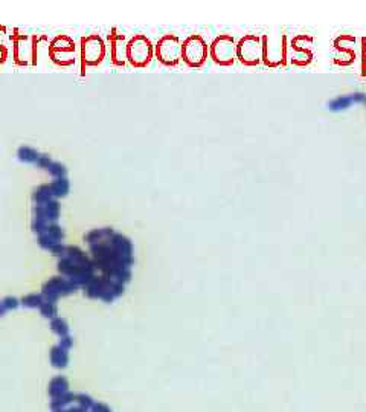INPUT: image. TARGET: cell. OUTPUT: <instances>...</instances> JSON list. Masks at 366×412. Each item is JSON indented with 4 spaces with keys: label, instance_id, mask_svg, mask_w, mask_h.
<instances>
[{
    "label": "cell",
    "instance_id": "ffe728a7",
    "mask_svg": "<svg viewBox=\"0 0 366 412\" xmlns=\"http://www.w3.org/2000/svg\"><path fill=\"white\" fill-rule=\"evenodd\" d=\"M32 200L36 202L37 205H44V203H47L50 200H55V199H54V195H52V191H50L49 185H41L34 191Z\"/></svg>",
    "mask_w": 366,
    "mask_h": 412
},
{
    "label": "cell",
    "instance_id": "52a82bcc",
    "mask_svg": "<svg viewBox=\"0 0 366 412\" xmlns=\"http://www.w3.org/2000/svg\"><path fill=\"white\" fill-rule=\"evenodd\" d=\"M106 57V45L99 35L93 34L81 39V60L82 67L98 66Z\"/></svg>",
    "mask_w": 366,
    "mask_h": 412
},
{
    "label": "cell",
    "instance_id": "8992f818",
    "mask_svg": "<svg viewBox=\"0 0 366 412\" xmlns=\"http://www.w3.org/2000/svg\"><path fill=\"white\" fill-rule=\"evenodd\" d=\"M156 57L165 66H176L182 60V43L176 35H165L156 45Z\"/></svg>",
    "mask_w": 366,
    "mask_h": 412
},
{
    "label": "cell",
    "instance_id": "f546056e",
    "mask_svg": "<svg viewBox=\"0 0 366 412\" xmlns=\"http://www.w3.org/2000/svg\"><path fill=\"white\" fill-rule=\"evenodd\" d=\"M5 35H6L5 28L0 26V47H3V39H5Z\"/></svg>",
    "mask_w": 366,
    "mask_h": 412
},
{
    "label": "cell",
    "instance_id": "9c48e42d",
    "mask_svg": "<svg viewBox=\"0 0 366 412\" xmlns=\"http://www.w3.org/2000/svg\"><path fill=\"white\" fill-rule=\"evenodd\" d=\"M263 61L270 66V67H276V66H284L285 64V35H283L281 43L276 42L273 43L269 35H264L263 37Z\"/></svg>",
    "mask_w": 366,
    "mask_h": 412
},
{
    "label": "cell",
    "instance_id": "7402d4cb",
    "mask_svg": "<svg viewBox=\"0 0 366 412\" xmlns=\"http://www.w3.org/2000/svg\"><path fill=\"white\" fill-rule=\"evenodd\" d=\"M39 156H40V153L31 147H20L19 151H17V157H19V160L23 164H36Z\"/></svg>",
    "mask_w": 366,
    "mask_h": 412
},
{
    "label": "cell",
    "instance_id": "2e32d148",
    "mask_svg": "<svg viewBox=\"0 0 366 412\" xmlns=\"http://www.w3.org/2000/svg\"><path fill=\"white\" fill-rule=\"evenodd\" d=\"M50 364L57 369H64L69 364V351L60 345H55L50 350Z\"/></svg>",
    "mask_w": 366,
    "mask_h": 412
},
{
    "label": "cell",
    "instance_id": "cb8c5ba5",
    "mask_svg": "<svg viewBox=\"0 0 366 412\" xmlns=\"http://www.w3.org/2000/svg\"><path fill=\"white\" fill-rule=\"evenodd\" d=\"M47 171L54 176L55 179H61V177H66L67 174V168L66 165H63L61 162H52L47 168Z\"/></svg>",
    "mask_w": 366,
    "mask_h": 412
},
{
    "label": "cell",
    "instance_id": "1f68e13d",
    "mask_svg": "<svg viewBox=\"0 0 366 412\" xmlns=\"http://www.w3.org/2000/svg\"><path fill=\"white\" fill-rule=\"evenodd\" d=\"M365 102H366V101H365Z\"/></svg>",
    "mask_w": 366,
    "mask_h": 412
},
{
    "label": "cell",
    "instance_id": "4fadbf2b",
    "mask_svg": "<svg viewBox=\"0 0 366 412\" xmlns=\"http://www.w3.org/2000/svg\"><path fill=\"white\" fill-rule=\"evenodd\" d=\"M110 42H112V61L116 66H124L127 60V43L124 35L112 34Z\"/></svg>",
    "mask_w": 366,
    "mask_h": 412
},
{
    "label": "cell",
    "instance_id": "ac0fdd59",
    "mask_svg": "<svg viewBox=\"0 0 366 412\" xmlns=\"http://www.w3.org/2000/svg\"><path fill=\"white\" fill-rule=\"evenodd\" d=\"M52 195H54V199H61V197H66L69 189H71V183H69L67 177H61V179H55L54 182L49 185Z\"/></svg>",
    "mask_w": 366,
    "mask_h": 412
},
{
    "label": "cell",
    "instance_id": "44dd1931",
    "mask_svg": "<svg viewBox=\"0 0 366 412\" xmlns=\"http://www.w3.org/2000/svg\"><path fill=\"white\" fill-rule=\"evenodd\" d=\"M50 330L54 331L57 336H60V337H64V336L71 334V327H69L67 320L64 318H60V316L50 320Z\"/></svg>",
    "mask_w": 366,
    "mask_h": 412
},
{
    "label": "cell",
    "instance_id": "ba28073f",
    "mask_svg": "<svg viewBox=\"0 0 366 412\" xmlns=\"http://www.w3.org/2000/svg\"><path fill=\"white\" fill-rule=\"evenodd\" d=\"M80 287L77 284H74L71 279H67L64 276H54L49 279L47 282L43 284L41 293L44 295L46 301L49 302H57L61 296L72 295L78 290Z\"/></svg>",
    "mask_w": 366,
    "mask_h": 412
},
{
    "label": "cell",
    "instance_id": "9a60e30c",
    "mask_svg": "<svg viewBox=\"0 0 366 412\" xmlns=\"http://www.w3.org/2000/svg\"><path fill=\"white\" fill-rule=\"evenodd\" d=\"M50 52H71L75 53V43L71 37L67 35H58L54 40H52L50 46H49Z\"/></svg>",
    "mask_w": 366,
    "mask_h": 412
},
{
    "label": "cell",
    "instance_id": "484cf974",
    "mask_svg": "<svg viewBox=\"0 0 366 412\" xmlns=\"http://www.w3.org/2000/svg\"><path fill=\"white\" fill-rule=\"evenodd\" d=\"M50 164H52V159H50L49 154H40L39 159H37V162H36V165L39 168H44V170H47Z\"/></svg>",
    "mask_w": 366,
    "mask_h": 412
},
{
    "label": "cell",
    "instance_id": "7a4b0ae2",
    "mask_svg": "<svg viewBox=\"0 0 366 412\" xmlns=\"http://www.w3.org/2000/svg\"><path fill=\"white\" fill-rule=\"evenodd\" d=\"M263 39L258 35L249 34L238 42L237 45V58L246 66H256L263 60Z\"/></svg>",
    "mask_w": 366,
    "mask_h": 412
},
{
    "label": "cell",
    "instance_id": "5bb4252c",
    "mask_svg": "<svg viewBox=\"0 0 366 412\" xmlns=\"http://www.w3.org/2000/svg\"><path fill=\"white\" fill-rule=\"evenodd\" d=\"M69 392V382L67 379L64 377V375H57V377H54L50 380L49 383V396L50 399H57V397H61L64 396V394Z\"/></svg>",
    "mask_w": 366,
    "mask_h": 412
},
{
    "label": "cell",
    "instance_id": "30bf717a",
    "mask_svg": "<svg viewBox=\"0 0 366 412\" xmlns=\"http://www.w3.org/2000/svg\"><path fill=\"white\" fill-rule=\"evenodd\" d=\"M64 240V230L60 225L57 223H52L49 226V230L43 235H39V246L44 250H50L54 249L58 244H63Z\"/></svg>",
    "mask_w": 366,
    "mask_h": 412
},
{
    "label": "cell",
    "instance_id": "d6986e66",
    "mask_svg": "<svg viewBox=\"0 0 366 412\" xmlns=\"http://www.w3.org/2000/svg\"><path fill=\"white\" fill-rule=\"evenodd\" d=\"M46 302V298L43 293H29L20 299V306L26 309H40Z\"/></svg>",
    "mask_w": 366,
    "mask_h": 412
},
{
    "label": "cell",
    "instance_id": "4316f807",
    "mask_svg": "<svg viewBox=\"0 0 366 412\" xmlns=\"http://www.w3.org/2000/svg\"><path fill=\"white\" fill-rule=\"evenodd\" d=\"M58 345L61 347V348H64V350H71L72 347H74V337L69 334V336H64V337H60V342H58Z\"/></svg>",
    "mask_w": 366,
    "mask_h": 412
},
{
    "label": "cell",
    "instance_id": "83f0119b",
    "mask_svg": "<svg viewBox=\"0 0 366 412\" xmlns=\"http://www.w3.org/2000/svg\"><path fill=\"white\" fill-rule=\"evenodd\" d=\"M90 412H112V409L106 405V403H95L93 408L90 409Z\"/></svg>",
    "mask_w": 366,
    "mask_h": 412
},
{
    "label": "cell",
    "instance_id": "4dcf8cb0",
    "mask_svg": "<svg viewBox=\"0 0 366 412\" xmlns=\"http://www.w3.org/2000/svg\"><path fill=\"white\" fill-rule=\"evenodd\" d=\"M6 312H8V310L5 309V306H3L2 302H0V316H3V315H5Z\"/></svg>",
    "mask_w": 366,
    "mask_h": 412
},
{
    "label": "cell",
    "instance_id": "f1b7e54d",
    "mask_svg": "<svg viewBox=\"0 0 366 412\" xmlns=\"http://www.w3.org/2000/svg\"><path fill=\"white\" fill-rule=\"evenodd\" d=\"M362 53H363V66H366V39L362 40Z\"/></svg>",
    "mask_w": 366,
    "mask_h": 412
},
{
    "label": "cell",
    "instance_id": "8fae6325",
    "mask_svg": "<svg viewBox=\"0 0 366 412\" xmlns=\"http://www.w3.org/2000/svg\"><path fill=\"white\" fill-rule=\"evenodd\" d=\"M29 39L26 35H19L14 42V58L17 61V64H28V60L36 57V52H34V43L28 42Z\"/></svg>",
    "mask_w": 366,
    "mask_h": 412
},
{
    "label": "cell",
    "instance_id": "3957f363",
    "mask_svg": "<svg viewBox=\"0 0 366 412\" xmlns=\"http://www.w3.org/2000/svg\"><path fill=\"white\" fill-rule=\"evenodd\" d=\"M153 46L145 35H134L127 43V60L134 67H145L153 58Z\"/></svg>",
    "mask_w": 366,
    "mask_h": 412
},
{
    "label": "cell",
    "instance_id": "7c38bea8",
    "mask_svg": "<svg viewBox=\"0 0 366 412\" xmlns=\"http://www.w3.org/2000/svg\"><path fill=\"white\" fill-rule=\"evenodd\" d=\"M60 219V205L57 200H50L44 205H37L34 209V220L55 223Z\"/></svg>",
    "mask_w": 366,
    "mask_h": 412
},
{
    "label": "cell",
    "instance_id": "e0dca14e",
    "mask_svg": "<svg viewBox=\"0 0 366 412\" xmlns=\"http://www.w3.org/2000/svg\"><path fill=\"white\" fill-rule=\"evenodd\" d=\"M115 234L112 228H99V229H93L92 232L85 235V241L89 243V246L101 243V241H106L109 240L112 235Z\"/></svg>",
    "mask_w": 366,
    "mask_h": 412
},
{
    "label": "cell",
    "instance_id": "d4e9b609",
    "mask_svg": "<svg viewBox=\"0 0 366 412\" xmlns=\"http://www.w3.org/2000/svg\"><path fill=\"white\" fill-rule=\"evenodd\" d=\"M5 306V309L9 312V310H15V309H19L20 306V299L19 298H15V296H6L5 299L0 301Z\"/></svg>",
    "mask_w": 366,
    "mask_h": 412
},
{
    "label": "cell",
    "instance_id": "277c9868",
    "mask_svg": "<svg viewBox=\"0 0 366 412\" xmlns=\"http://www.w3.org/2000/svg\"><path fill=\"white\" fill-rule=\"evenodd\" d=\"M182 58L191 67H200L207 58V45L200 35H191L182 45Z\"/></svg>",
    "mask_w": 366,
    "mask_h": 412
},
{
    "label": "cell",
    "instance_id": "603a6c76",
    "mask_svg": "<svg viewBox=\"0 0 366 412\" xmlns=\"http://www.w3.org/2000/svg\"><path fill=\"white\" fill-rule=\"evenodd\" d=\"M40 310V315L46 319H55L58 318V307H57V302H49L46 301L43 306L39 309Z\"/></svg>",
    "mask_w": 366,
    "mask_h": 412
},
{
    "label": "cell",
    "instance_id": "5b68a950",
    "mask_svg": "<svg viewBox=\"0 0 366 412\" xmlns=\"http://www.w3.org/2000/svg\"><path fill=\"white\" fill-rule=\"evenodd\" d=\"M211 58L220 66H231L237 58V43L232 35L223 34L211 45Z\"/></svg>",
    "mask_w": 366,
    "mask_h": 412
},
{
    "label": "cell",
    "instance_id": "6da1fadb",
    "mask_svg": "<svg viewBox=\"0 0 366 412\" xmlns=\"http://www.w3.org/2000/svg\"><path fill=\"white\" fill-rule=\"evenodd\" d=\"M85 295L92 299H101L104 302H113L116 298L124 295L125 285H122L119 282H115L106 276H95L89 284L82 287Z\"/></svg>",
    "mask_w": 366,
    "mask_h": 412
}]
</instances>
